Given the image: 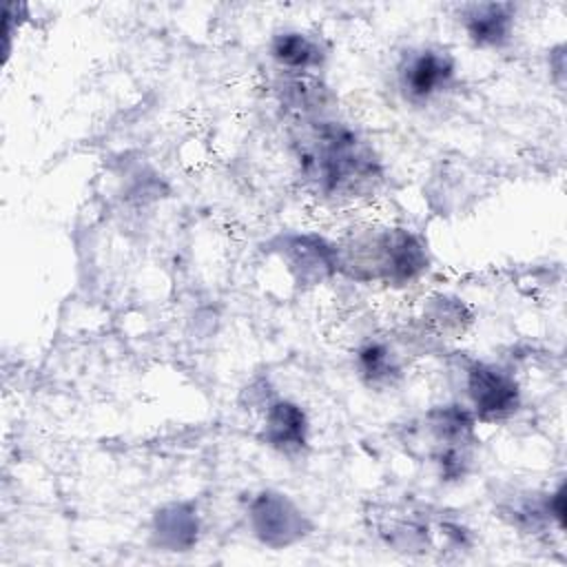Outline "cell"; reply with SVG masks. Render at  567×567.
I'll return each instance as SVG.
<instances>
[{
    "label": "cell",
    "mask_w": 567,
    "mask_h": 567,
    "mask_svg": "<svg viewBox=\"0 0 567 567\" xmlns=\"http://www.w3.org/2000/svg\"><path fill=\"white\" fill-rule=\"evenodd\" d=\"M339 272L359 284L403 288L419 281L430 268V252L421 235L403 226L365 228L341 244Z\"/></svg>",
    "instance_id": "7a4b0ae2"
},
{
    "label": "cell",
    "mask_w": 567,
    "mask_h": 567,
    "mask_svg": "<svg viewBox=\"0 0 567 567\" xmlns=\"http://www.w3.org/2000/svg\"><path fill=\"white\" fill-rule=\"evenodd\" d=\"M434 303H430V310L425 315V319L436 326L439 332L447 334V332H463V323L470 321V315L465 312V306L458 299H450V297H439L432 299Z\"/></svg>",
    "instance_id": "2e32d148"
},
{
    "label": "cell",
    "mask_w": 567,
    "mask_h": 567,
    "mask_svg": "<svg viewBox=\"0 0 567 567\" xmlns=\"http://www.w3.org/2000/svg\"><path fill=\"white\" fill-rule=\"evenodd\" d=\"M275 252L303 288L321 286L339 272L337 244L317 233H286L275 241Z\"/></svg>",
    "instance_id": "ba28073f"
},
{
    "label": "cell",
    "mask_w": 567,
    "mask_h": 567,
    "mask_svg": "<svg viewBox=\"0 0 567 567\" xmlns=\"http://www.w3.org/2000/svg\"><path fill=\"white\" fill-rule=\"evenodd\" d=\"M465 396L474 419L485 425L512 419L523 403L520 383L512 370L492 361H472L465 368Z\"/></svg>",
    "instance_id": "8992f818"
},
{
    "label": "cell",
    "mask_w": 567,
    "mask_h": 567,
    "mask_svg": "<svg viewBox=\"0 0 567 567\" xmlns=\"http://www.w3.org/2000/svg\"><path fill=\"white\" fill-rule=\"evenodd\" d=\"M268 55L281 73H317L323 69L330 49L317 33L279 29L268 42Z\"/></svg>",
    "instance_id": "8fae6325"
},
{
    "label": "cell",
    "mask_w": 567,
    "mask_h": 567,
    "mask_svg": "<svg viewBox=\"0 0 567 567\" xmlns=\"http://www.w3.org/2000/svg\"><path fill=\"white\" fill-rule=\"evenodd\" d=\"M199 538V516L190 501L162 505L151 520V540L164 551H188Z\"/></svg>",
    "instance_id": "7c38bea8"
},
{
    "label": "cell",
    "mask_w": 567,
    "mask_h": 567,
    "mask_svg": "<svg viewBox=\"0 0 567 567\" xmlns=\"http://www.w3.org/2000/svg\"><path fill=\"white\" fill-rule=\"evenodd\" d=\"M458 24L476 49L496 51L512 42L516 31V4L470 2L458 9Z\"/></svg>",
    "instance_id": "9c48e42d"
},
{
    "label": "cell",
    "mask_w": 567,
    "mask_h": 567,
    "mask_svg": "<svg viewBox=\"0 0 567 567\" xmlns=\"http://www.w3.org/2000/svg\"><path fill=\"white\" fill-rule=\"evenodd\" d=\"M246 518L252 536L270 549H286L312 532V520L306 512L279 489H261L252 494L246 507Z\"/></svg>",
    "instance_id": "52a82bcc"
},
{
    "label": "cell",
    "mask_w": 567,
    "mask_h": 567,
    "mask_svg": "<svg viewBox=\"0 0 567 567\" xmlns=\"http://www.w3.org/2000/svg\"><path fill=\"white\" fill-rule=\"evenodd\" d=\"M547 509L549 518L558 529H565V483H558L547 492Z\"/></svg>",
    "instance_id": "e0dca14e"
},
{
    "label": "cell",
    "mask_w": 567,
    "mask_h": 567,
    "mask_svg": "<svg viewBox=\"0 0 567 567\" xmlns=\"http://www.w3.org/2000/svg\"><path fill=\"white\" fill-rule=\"evenodd\" d=\"M290 146L303 186L330 204H350L377 193L383 164L374 146L330 113L292 120Z\"/></svg>",
    "instance_id": "6da1fadb"
},
{
    "label": "cell",
    "mask_w": 567,
    "mask_h": 567,
    "mask_svg": "<svg viewBox=\"0 0 567 567\" xmlns=\"http://www.w3.org/2000/svg\"><path fill=\"white\" fill-rule=\"evenodd\" d=\"M279 104L292 120L323 115L330 109L332 93L317 73H281L275 82Z\"/></svg>",
    "instance_id": "4fadbf2b"
},
{
    "label": "cell",
    "mask_w": 567,
    "mask_h": 567,
    "mask_svg": "<svg viewBox=\"0 0 567 567\" xmlns=\"http://www.w3.org/2000/svg\"><path fill=\"white\" fill-rule=\"evenodd\" d=\"M408 430V450L425 458L441 481H463L476 458L478 421L465 403H441L425 410Z\"/></svg>",
    "instance_id": "3957f363"
},
{
    "label": "cell",
    "mask_w": 567,
    "mask_h": 567,
    "mask_svg": "<svg viewBox=\"0 0 567 567\" xmlns=\"http://www.w3.org/2000/svg\"><path fill=\"white\" fill-rule=\"evenodd\" d=\"M259 441L281 454H299L310 441V421L306 410L290 399H268L259 427Z\"/></svg>",
    "instance_id": "30bf717a"
},
{
    "label": "cell",
    "mask_w": 567,
    "mask_h": 567,
    "mask_svg": "<svg viewBox=\"0 0 567 567\" xmlns=\"http://www.w3.org/2000/svg\"><path fill=\"white\" fill-rule=\"evenodd\" d=\"M365 516L374 534L394 551L427 554L436 549V538L443 549H461L470 543V532L458 520L410 498L374 503Z\"/></svg>",
    "instance_id": "277c9868"
},
{
    "label": "cell",
    "mask_w": 567,
    "mask_h": 567,
    "mask_svg": "<svg viewBox=\"0 0 567 567\" xmlns=\"http://www.w3.org/2000/svg\"><path fill=\"white\" fill-rule=\"evenodd\" d=\"M354 374L370 390H390L403 379L399 352L383 339H368L354 350Z\"/></svg>",
    "instance_id": "5bb4252c"
},
{
    "label": "cell",
    "mask_w": 567,
    "mask_h": 567,
    "mask_svg": "<svg viewBox=\"0 0 567 567\" xmlns=\"http://www.w3.org/2000/svg\"><path fill=\"white\" fill-rule=\"evenodd\" d=\"M458 78L456 58L434 44L408 49L394 69L396 91L410 106L423 109L447 95Z\"/></svg>",
    "instance_id": "5b68a950"
},
{
    "label": "cell",
    "mask_w": 567,
    "mask_h": 567,
    "mask_svg": "<svg viewBox=\"0 0 567 567\" xmlns=\"http://www.w3.org/2000/svg\"><path fill=\"white\" fill-rule=\"evenodd\" d=\"M498 512L512 527H516L523 534H540L549 525H554L547 509V492H525L505 496L498 503Z\"/></svg>",
    "instance_id": "9a60e30c"
}]
</instances>
